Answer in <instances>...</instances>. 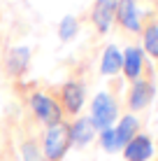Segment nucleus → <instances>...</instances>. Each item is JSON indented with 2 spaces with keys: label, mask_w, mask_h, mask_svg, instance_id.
<instances>
[{
  "label": "nucleus",
  "mask_w": 158,
  "mask_h": 161,
  "mask_svg": "<svg viewBox=\"0 0 158 161\" xmlns=\"http://www.w3.org/2000/svg\"><path fill=\"white\" fill-rule=\"evenodd\" d=\"M70 126L65 124H56V126H49L47 136H44V157L49 161H61L65 157L70 147Z\"/></svg>",
  "instance_id": "obj_1"
},
{
  "label": "nucleus",
  "mask_w": 158,
  "mask_h": 161,
  "mask_svg": "<svg viewBox=\"0 0 158 161\" xmlns=\"http://www.w3.org/2000/svg\"><path fill=\"white\" fill-rule=\"evenodd\" d=\"M151 98H154V86H151L149 82H135L133 91H130V108L142 110Z\"/></svg>",
  "instance_id": "obj_11"
},
{
  "label": "nucleus",
  "mask_w": 158,
  "mask_h": 161,
  "mask_svg": "<svg viewBox=\"0 0 158 161\" xmlns=\"http://www.w3.org/2000/svg\"><path fill=\"white\" fill-rule=\"evenodd\" d=\"M144 49L151 56H158V26H149L144 33Z\"/></svg>",
  "instance_id": "obj_15"
},
{
  "label": "nucleus",
  "mask_w": 158,
  "mask_h": 161,
  "mask_svg": "<svg viewBox=\"0 0 158 161\" xmlns=\"http://www.w3.org/2000/svg\"><path fill=\"white\" fill-rule=\"evenodd\" d=\"M121 68H123V54L119 52L114 44H110V47L105 49V54H102V63H100L102 75H114Z\"/></svg>",
  "instance_id": "obj_9"
},
{
  "label": "nucleus",
  "mask_w": 158,
  "mask_h": 161,
  "mask_svg": "<svg viewBox=\"0 0 158 161\" xmlns=\"http://www.w3.org/2000/svg\"><path fill=\"white\" fill-rule=\"evenodd\" d=\"M100 138H102V147H105L107 152H114V149H119V147H116V138H114V129H105Z\"/></svg>",
  "instance_id": "obj_16"
},
{
  "label": "nucleus",
  "mask_w": 158,
  "mask_h": 161,
  "mask_svg": "<svg viewBox=\"0 0 158 161\" xmlns=\"http://www.w3.org/2000/svg\"><path fill=\"white\" fill-rule=\"evenodd\" d=\"M123 154H126L128 161H146L154 154V145H151V140L146 136H135L126 145V152Z\"/></svg>",
  "instance_id": "obj_7"
},
{
  "label": "nucleus",
  "mask_w": 158,
  "mask_h": 161,
  "mask_svg": "<svg viewBox=\"0 0 158 161\" xmlns=\"http://www.w3.org/2000/svg\"><path fill=\"white\" fill-rule=\"evenodd\" d=\"M26 159H33V161H35V147H33V145H26Z\"/></svg>",
  "instance_id": "obj_17"
},
{
  "label": "nucleus",
  "mask_w": 158,
  "mask_h": 161,
  "mask_svg": "<svg viewBox=\"0 0 158 161\" xmlns=\"http://www.w3.org/2000/svg\"><path fill=\"white\" fill-rule=\"evenodd\" d=\"M114 16L121 21L123 28L140 31V16H137L135 0H116V14H114Z\"/></svg>",
  "instance_id": "obj_6"
},
{
  "label": "nucleus",
  "mask_w": 158,
  "mask_h": 161,
  "mask_svg": "<svg viewBox=\"0 0 158 161\" xmlns=\"http://www.w3.org/2000/svg\"><path fill=\"white\" fill-rule=\"evenodd\" d=\"M61 101L63 108L68 110L70 114H77L84 105V86L79 82H68V84L61 86Z\"/></svg>",
  "instance_id": "obj_4"
},
{
  "label": "nucleus",
  "mask_w": 158,
  "mask_h": 161,
  "mask_svg": "<svg viewBox=\"0 0 158 161\" xmlns=\"http://www.w3.org/2000/svg\"><path fill=\"white\" fill-rule=\"evenodd\" d=\"M116 14V0H95L93 7V24L100 33H107Z\"/></svg>",
  "instance_id": "obj_5"
},
{
  "label": "nucleus",
  "mask_w": 158,
  "mask_h": 161,
  "mask_svg": "<svg viewBox=\"0 0 158 161\" xmlns=\"http://www.w3.org/2000/svg\"><path fill=\"white\" fill-rule=\"evenodd\" d=\"M93 133H95V126L91 119H77L70 126V140L77 142V145H86V142H91Z\"/></svg>",
  "instance_id": "obj_8"
},
{
  "label": "nucleus",
  "mask_w": 158,
  "mask_h": 161,
  "mask_svg": "<svg viewBox=\"0 0 158 161\" xmlns=\"http://www.w3.org/2000/svg\"><path fill=\"white\" fill-rule=\"evenodd\" d=\"M30 105H33V112L37 114V119L44 121L47 126H56V124H61L63 110H61V105L54 101L51 96H44V93H33Z\"/></svg>",
  "instance_id": "obj_2"
},
{
  "label": "nucleus",
  "mask_w": 158,
  "mask_h": 161,
  "mask_svg": "<svg viewBox=\"0 0 158 161\" xmlns=\"http://www.w3.org/2000/svg\"><path fill=\"white\" fill-rule=\"evenodd\" d=\"M114 117H116V103L112 101L110 93H98V96L93 98V117H91V121H93L95 129H110Z\"/></svg>",
  "instance_id": "obj_3"
},
{
  "label": "nucleus",
  "mask_w": 158,
  "mask_h": 161,
  "mask_svg": "<svg viewBox=\"0 0 158 161\" xmlns=\"http://www.w3.org/2000/svg\"><path fill=\"white\" fill-rule=\"evenodd\" d=\"M77 35V19L74 16H63V21H61V26H58V37L61 40H70V37H74Z\"/></svg>",
  "instance_id": "obj_14"
},
{
  "label": "nucleus",
  "mask_w": 158,
  "mask_h": 161,
  "mask_svg": "<svg viewBox=\"0 0 158 161\" xmlns=\"http://www.w3.org/2000/svg\"><path fill=\"white\" fill-rule=\"evenodd\" d=\"M123 70L130 80H135L140 73H142V49L137 47H128L126 54H123Z\"/></svg>",
  "instance_id": "obj_13"
},
{
  "label": "nucleus",
  "mask_w": 158,
  "mask_h": 161,
  "mask_svg": "<svg viewBox=\"0 0 158 161\" xmlns=\"http://www.w3.org/2000/svg\"><path fill=\"white\" fill-rule=\"evenodd\" d=\"M28 58H30V49L28 47H16L9 52L7 56V68L12 75H23L26 73V65H28Z\"/></svg>",
  "instance_id": "obj_12"
},
{
  "label": "nucleus",
  "mask_w": 158,
  "mask_h": 161,
  "mask_svg": "<svg viewBox=\"0 0 158 161\" xmlns=\"http://www.w3.org/2000/svg\"><path fill=\"white\" fill-rule=\"evenodd\" d=\"M135 131H137V119L133 117V114H128V117L121 119V124L114 129V138H116V147H123L128 145L130 140L135 138Z\"/></svg>",
  "instance_id": "obj_10"
}]
</instances>
